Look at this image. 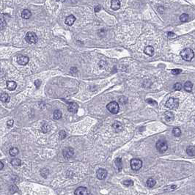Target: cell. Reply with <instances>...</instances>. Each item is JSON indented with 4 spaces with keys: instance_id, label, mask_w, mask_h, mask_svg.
<instances>
[{
    "instance_id": "484cf974",
    "label": "cell",
    "mask_w": 195,
    "mask_h": 195,
    "mask_svg": "<svg viewBox=\"0 0 195 195\" xmlns=\"http://www.w3.org/2000/svg\"><path fill=\"white\" fill-rule=\"evenodd\" d=\"M189 19V16L186 13H183L180 16V21L181 22H187Z\"/></svg>"
},
{
    "instance_id": "7402d4cb",
    "label": "cell",
    "mask_w": 195,
    "mask_h": 195,
    "mask_svg": "<svg viewBox=\"0 0 195 195\" xmlns=\"http://www.w3.org/2000/svg\"><path fill=\"white\" fill-rule=\"evenodd\" d=\"M156 180L153 179V178H149V179H147V182H146V184H147V186L149 188H152V187H153V186L156 185Z\"/></svg>"
},
{
    "instance_id": "836d02e7",
    "label": "cell",
    "mask_w": 195,
    "mask_h": 195,
    "mask_svg": "<svg viewBox=\"0 0 195 195\" xmlns=\"http://www.w3.org/2000/svg\"><path fill=\"white\" fill-rule=\"evenodd\" d=\"M171 72L173 75H178L182 72V70H180V69H173L171 71Z\"/></svg>"
},
{
    "instance_id": "7c38bea8",
    "label": "cell",
    "mask_w": 195,
    "mask_h": 195,
    "mask_svg": "<svg viewBox=\"0 0 195 195\" xmlns=\"http://www.w3.org/2000/svg\"><path fill=\"white\" fill-rule=\"evenodd\" d=\"M111 8L113 10H117L120 8V2L119 0H111Z\"/></svg>"
},
{
    "instance_id": "7a4b0ae2",
    "label": "cell",
    "mask_w": 195,
    "mask_h": 195,
    "mask_svg": "<svg viewBox=\"0 0 195 195\" xmlns=\"http://www.w3.org/2000/svg\"><path fill=\"white\" fill-rule=\"evenodd\" d=\"M156 149L158 150V152L160 153H164L167 151V150L168 149V145H167V142L166 140L164 139H160L156 143Z\"/></svg>"
},
{
    "instance_id": "d6a6232c",
    "label": "cell",
    "mask_w": 195,
    "mask_h": 195,
    "mask_svg": "<svg viewBox=\"0 0 195 195\" xmlns=\"http://www.w3.org/2000/svg\"><path fill=\"white\" fill-rule=\"evenodd\" d=\"M6 27V22L2 18L1 21H0V27H1V30H2Z\"/></svg>"
},
{
    "instance_id": "f1b7e54d",
    "label": "cell",
    "mask_w": 195,
    "mask_h": 195,
    "mask_svg": "<svg viewBox=\"0 0 195 195\" xmlns=\"http://www.w3.org/2000/svg\"><path fill=\"white\" fill-rule=\"evenodd\" d=\"M50 130V128L48 124L45 123L44 125H43V126L41 127V131L43 132V133H48L49 131Z\"/></svg>"
},
{
    "instance_id": "3957f363",
    "label": "cell",
    "mask_w": 195,
    "mask_h": 195,
    "mask_svg": "<svg viewBox=\"0 0 195 195\" xmlns=\"http://www.w3.org/2000/svg\"><path fill=\"white\" fill-rule=\"evenodd\" d=\"M166 106L171 109H176L179 106V99L175 98H170L166 102Z\"/></svg>"
},
{
    "instance_id": "d590c367",
    "label": "cell",
    "mask_w": 195,
    "mask_h": 195,
    "mask_svg": "<svg viewBox=\"0 0 195 195\" xmlns=\"http://www.w3.org/2000/svg\"><path fill=\"white\" fill-rule=\"evenodd\" d=\"M106 63L104 61H103V60H101V61L99 62V64H98L99 67L101 68V69H103V68H104L105 66H106Z\"/></svg>"
},
{
    "instance_id": "52a82bcc",
    "label": "cell",
    "mask_w": 195,
    "mask_h": 195,
    "mask_svg": "<svg viewBox=\"0 0 195 195\" xmlns=\"http://www.w3.org/2000/svg\"><path fill=\"white\" fill-rule=\"evenodd\" d=\"M62 154L64 156L65 158H71L73 154H74V150L72 147H65L63 151H62Z\"/></svg>"
},
{
    "instance_id": "6da1fadb",
    "label": "cell",
    "mask_w": 195,
    "mask_h": 195,
    "mask_svg": "<svg viewBox=\"0 0 195 195\" xmlns=\"http://www.w3.org/2000/svg\"><path fill=\"white\" fill-rule=\"evenodd\" d=\"M180 56L183 58V60H184L186 61H191L194 56V52L193 51L192 49L189 48H186L181 51Z\"/></svg>"
},
{
    "instance_id": "cb8c5ba5",
    "label": "cell",
    "mask_w": 195,
    "mask_h": 195,
    "mask_svg": "<svg viewBox=\"0 0 195 195\" xmlns=\"http://www.w3.org/2000/svg\"><path fill=\"white\" fill-rule=\"evenodd\" d=\"M19 153V150L17 147H12L10 150V155L11 156H16Z\"/></svg>"
},
{
    "instance_id": "ab89813d",
    "label": "cell",
    "mask_w": 195,
    "mask_h": 195,
    "mask_svg": "<svg viewBox=\"0 0 195 195\" xmlns=\"http://www.w3.org/2000/svg\"><path fill=\"white\" fill-rule=\"evenodd\" d=\"M167 35H168V36H169V38H173V37H175V34H174L173 32H170L167 33Z\"/></svg>"
},
{
    "instance_id": "e575fe53",
    "label": "cell",
    "mask_w": 195,
    "mask_h": 195,
    "mask_svg": "<svg viewBox=\"0 0 195 195\" xmlns=\"http://www.w3.org/2000/svg\"><path fill=\"white\" fill-rule=\"evenodd\" d=\"M66 136H67V134H66V132L65 131H61L60 132V137L61 139H65V137H66Z\"/></svg>"
},
{
    "instance_id": "8d00e7d4",
    "label": "cell",
    "mask_w": 195,
    "mask_h": 195,
    "mask_svg": "<svg viewBox=\"0 0 195 195\" xmlns=\"http://www.w3.org/2000/svg\"><path fill=\"white\" fill-rule=\"evenodd\" d=\"M13 123H14V121L13 120H8L7 122V125L8 126L9 128H11V127H13Z\"/></svg>"
},
{
    "instance_id": "83f0119b",
    "label": "cell",
    "mask_w": 195,
    "mask_h": 195,
    "mask_svg": "<svg viewBox=\"0 0 195 195\" xmlns=\"http://www.w3.org/2000/svg\"><path fill=\"white\" fill-rule=\"evenodd\" d=\"M173 134L175 136L178 137L181 135V131L179 128H174L173 130Z\"/></svg>"
},
{
    "instance_id": "d4e9b609",
    "label": "cell",
    "mask_w": 195,
    "mask_h": 195,
    "mask_svg": "<svg viewBox=\"0 0 195 195\" xmlns=\"http://www.w3.org/2000/svg\"><path fill=\"white\" fill-rule=\"evenodd\" d=\"M62 112L60 110H55L54 112V118L55 120H60L62 117Z\"/></svg>"
},
{
    "instance_id": "d6986e66",
    "label": "cell",
    "mask_w": 195,
    "mask_h": 195,
    "mask_svg": "<svg viewBox=\"0 0 195 195\" xmlns=\"http://www.w3.org/2000/svg\"><path fill=\"white\" fill-rule=\"evenodd\" d=\"M114 163H115V166H116V168L120 172L121 171V169H123V163H122V160L120 158H117L116 160H115V162H114Z\"/></svg>"
},
{
    "instance_id": "5b68a950",
    "label": "cell",
    "mask_w": 195,
    "mask_h": 195,
    "mask_svg": "<svg viewBox=\"0 0 195 195\" xmlns=\"http://www.w3.org/2000/svg\"><path fill=\"white\" fill-rule=\"evenodd\" d=\"M106 108L108 109L109 111H110L112 114H117L119 111L120 109V106L118 103H117L116 101H111L110 102L109 104H107Z\"/></svg>"
},
{
    "instance_id": "8fae6325",
    "label": "cell",
    "mask_w": 195,
    "mask_h": 195,
    "mask_svg": "<svg viewBox=\"0 0 195 195\" xmlns=\"http://www.w3.org/2000/svg\"><path fill=\"white\" fill-rule=\"evenodd\" d=\"M75 21H76V17L73 15H70L66 17L65 23L67 26H72L74 24Z\"/></svg>"
},
{
    "instance_id": "ac0fdd59",
    "label": "cell",
    "mask_w": 195,
    "mask_h": 195,
    "mask_svg": "<svg viewBox=\"0 0 195 195\" xmlns=\"http://www.w3.org/2000/svg\"><path fill=\"white\" fill-rule=\"evenodd\" d=\"M113 128L117 132H119L120 131L123 130V125L120 123V122H115L114 124H113Z\"/></svg>"
},
{
    "instance_id": "9a60e30c",
    "label": "cell",
    "mask_w": 195,
    "mask_h": 195,
    "mask_svg": "<svg viewBox=\"0 0 195 195\" xmlns=\"http://www.w3.org/2000/svg\"><path fill=\"white\" fill-rule=\"evenodd\" d=\"M32 16V13L29 10L25 9L21 12V17L24 19H29Z\"/></svg>"
},
{
    "instance_id": "8992f818",
    "label": "cell",
    "mask_w": 195,
    "mask_h": 195,
    "mask_svg": "<svg viewBox=\"0 0 195 195\" xmlns=\"http://www.w3.org/2000/svg\"><path fill=\"white\" fill-rule=\"evenodd\" d=\"M131 167L133 170H139L142 167V162L139 158H134L131 161Z\"/></svg>"
},
{
    "instance_id": "30bf717a",
    "label": "cell",
    "mask_w": 195,
    "mask_h": 195,
    "mask_svg": "<svg viewBox=\"0 0 195 195\" xmlns=\"http://www.w3.org/2000/svg\"><path fill=\"white\" fill-rule=\"evenodd\" d=\"M74 194L76 195H87L89 194V192L87 189L85 187H78L76 189Z\"/></svg>"
},
{
    "instance_id": "4fadbf2b",
    "label": "cell",
    "mask_w": 195,
    "mask_h": 195,
    "mask_svg": "<svg viewBox=\"0 0 195 195\" xmlns=\"http://www.w3.org/2000/svg\"><path fill=\"white\" fill-rule=\"evenodd\" d=\"M6 86L9 90L13 91V90L16 89V88L17 87V84H16V82H15L13 81H7L6 82Z\"/></svg>"
},
{
    "instance_id": "4316f807",
    "label": "cell",
    "mask_w": 195,
    "mask_h": 195,
    "mask_svg": "<svg viewBox=\"0 0 195 195\" xmlns=\"http://www.w3.org/2000/svg\"><path fill=\"white\" fill-rule=\"evenodd\" d=\"M11 164L14 167H18L21 164V161L18 158H14L11 161Z\"/></svg>"
},
{
    "instance_id": "1f68e13d",
    "label": "cell",
    "mask_w": 195,
    "mask_h": 195,
    "mask_svg": "<svg viewBox=\"0 0 195 195\" xmlns=\"http://www.w3.org/2000/svg\"><path fill=\"white\" fill-rule=\"evenodd\" d=\"M146 101L149 104L154 105V106H157V105H158L157 102H156V100H153V99H150V98H148V99H147V100H146Z\"/></svg>"
},
{
    "instance_id": "e0dca14e",
    "label": "cell",
    "mask_w": 195,
    "mask_h": 195,
    "mask_svg": "<svg viewBox=\"0 0 195 195\" xmlns=\"http://www.w3.org/2000/svg\"><path fill=\"white\" fill-rule=\"evenodd\" d=\"M164 117H165V120L167 121V122H170V121H173L174 120V114L171 111H166L164 113Z\"/></svg>"
},
{
    "instance_id": "f546056e",
    "label": "cell",
    "mask_w": 195,
    "mask_h": 195,
    "mask_svg": "<svg viewBox=\"0 0 195 195\" xmlns=\"http://www.w3.org/2000/svg\"><path fill=\"white\" fill-rule=\"evenodd\" d=\"M123 184L125 186H133L134 185V182L131 180H126L125 181H123Z\"/></svg>"
},
{
    "instance_id": "9c48e42d",
    "label": "cell",
    "mask_w": 195,
    "mask_h": 195,
    "mask_svg": "<svg viewBox=\"0 0 195 195\" xmlns=\"http://www.w3.org/2000/svg\"><path fill=\"white\" fill-rule=\"evenodd\" d=\"M96 175H97V178L99 179V180H104L106 178L107 175H108V173L107 171L105 169H98L97 170V173H96Z\"/></svg>"
},
{
    "instance_id": "277c9868",
    "label": "cell",
    "mask_w": 195,
    "mask_h": 195,
    "mask_svg": "<svg viewBox=\"0 0 195 195\" xmlns=\"http://www.w3.org/2000/svg\"><path fill=\"white\" fill-rule=\"evenodd\" d=\"M25 40L27 43H29L30 44H35L38 42V38L35 32H29L27 33V35L25 36Z\"/></svg>"
},
{
    "instance_id": "2e32d148",
    "label": "cell",
    "mask_w": 195,
    "mask_h": 195,
    "mask_svg": "<svg viewBox=\"0 0 195 195\" xmlns=\"http://www.w3.org/2000/svg\"><path fill=\"white\" fill-rule=\"evenodd\" d=\"M68 111L70 112H72V113H76L77 111H78V106L76 103H71L70 104V105L68 106Z\"/></svg>"
},
{
    "instance_id": "74e56055",
    "label": "cell",
    "mask_w": 195,
    "mask_h": 195,
    "mask_svg": "<svg viewBox=\"0 0 195 195\" xmlns=\"http://www.w3.org/2000/svg\"><path fill=\"white\" fill-rule=\"evenodd\" d=\"M40 84H41V82H40V80H39V79L35 80V85L37 87H39Z\"/></svg>"
},
{
    "instance_id": "44dd1931",
    "label": "cell",
    "mask_w": 195,
    "mask_h": 195,
    "mask_svg": "<svg viewBox=\"0 0 195 195\" xmlns=\"http://www.w3.org/2000/svg\"><path fill=\"white\" fill-rule=\"evenodd\" d=\"M184 89L186 91V92H191L192 90V88H193V84L191 82H186L185 84H184Z\"/></svg>"
},
{
    "instance_id": "603a6c76",
    "label": "cell",
    "mask_w": 195,
    "mask_h": 195,
    "mask_svg": "<svg viewBox=\"0 0 195 195\" xmlns=\"http://www.w3.org/2000/svg\"><path fill=\"white\" fill-rule=\"evenodd\" d=\"M0 98H1V100L3 103H8L10 101V96L7 93H5L1 94Z\"/></svg>"
},
{
    "instance_id": "5bb4252c",
    "label": "cell",
    "mask_w": 195,
    "mask_h": 195,
    "mask_svg": "<svg viewBox=\"0 0 195 195\" xmlns=\"http://www.w3.org/2000/svg\"><path fill=\"white\" fill-rule=\"evenodd\" d=\"M144 52L145 54L150 56H152L154 54V49L153 46H151V45H147V46H146L145 48Z\"/></svg>"
},
{
    "instance_id": "60d3db41",
    "label": "cell",
    "mask_w": 195,
    "mask_h": 195,
    "mask_svg": "<svg viewBox=\"0 0 195 195\" xmlns=\"http://www.w3.org/2000/svg\"><path fill=\"white\" fill-rule=\"evenodd\" d=\"M0 164H1V167H0V169L2 170V169H3V167H4V164H3V163H2V162H0Z\"/></svg>"
},
{
    "instance_id": "f35d334b",
    "label": "cell",
    "mask_w": 195,
    "mask_h": 195,
    "mask_svg": "<svg viewBox=\"0 0 195 195\" xmlns=\"http://www.w3.org/2000/svg\"><path fill=\"white\" fill-rule=\"evenodd\" d=\"M100 9H101V7H100V5H97L95 7V13H98V12H99V11L100 10Z\"/></svg>"
},
{
    "instance_id": "ba28073f",
    "label": "cell",
    "mask_w": 195,
    "mask_h": 195,
    "mask_svg": "<svg viewBox=\"0 0 195 195\" xmlns=\"http://www.w3.org/2000/svg\"><path fill=\"white\" fill-rule=\"evenodd\" d=\"M17 62L21 65H25L29 62V57H27V56L19 54L17 56Z\"/></svg>"
},
{
    "instance_id": "ffe728a7",
    "label": "cell",
    "mask_w": 195,
    "mask_h": 195,
    "mask_svg": "<svg viewBox=\"0 0 195 195\" xmlns=\"http://www.w3.org/2000/svg\"><path fill=\"white\" fill-rule=\"evenodd\" d=\"M186 153L190 156H195V147L194 146H189L186 149Z\"/></svg>"
},
{
    "instance_id": "4dcf8cb0",
    "label": "cell",
    "mask_w": 195,
    "mask_h": 195,
    "mask_svg": "<svg viewBox=\"0 0 195 195\" xmlns=\"http://www.w3.org/2000/svg\"><path fill=\"white\" fill-rule=\"evenodd\" d=\"M182 87H183L182 84H181L180 83H179V82L176 83V84L174 85V89H175V90H177V91H180V90H181Z\"/></svg>"
}]
</instances>
